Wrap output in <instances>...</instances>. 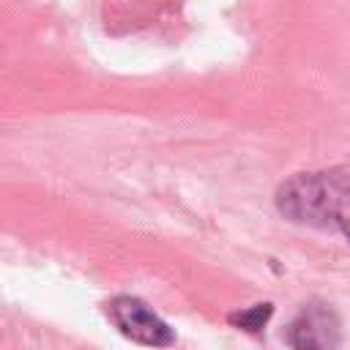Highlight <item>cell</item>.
I'll list each match as a JSON object with an SVG mask.
<instances>
[{
    "label": "cell",
    "instance_id": "cell-2",
    "mask_svg": "<svg viewBox=\"0 0 350 350\" xmlns=\"http://www.w3.org/2000/svg\"><path fill=\"white\" fill-rule=\"evenodd\" d=\"M107 314L109 320L120 328L123 336H129L131 342L148 345V347H167L175 342L172 328L139 298L134 295H118L107 304Z\"/></svg>",
    "mask_w": 350,
    "mask_h": 350
},
{
    "label": "cell",
    "instance_id": "cell-1",
    "mask_svg": "<svg viewBox=\"0 0 350 350\" xmlns=\"http://www.w3.org/2000/svg\"><path fill=\"white\" fill-rule=\"evenodd\" d=\"M273 202L284 219L331 230L350 241V161L287 178L276 189Z\"/></svg>",
    "mask_w": 350,
    "mask_h": 350
},
{
    "label": "cell",
    "instance_id": "cell-3",
    "mask_svg": "<svg viewBox=\"0 0 350 350\" xmlns=\"http://www.w3.org/2000/svg\"><path fill=\"white\" fill-rule=\"evenodd\" d=\"M287 342L298 350H325L339 345V317L328 304H309L290 323Z\"/></svg>",
    "mask_w": 350,
    "mask_h": 350
},
{
    "label": "cell",
    "instance_id": "cell-4",
    "mask_svg": "<svg viewBox=\"0 0 350 350\" xmlns=\"http://www.w3.org/2000/svg\"><path fill=\"white\" fill-rule=\"evenodd\" d=\"M271 314H273V306L271 304H254V306H249V309H241V312H232L230 314V323L235 325V328H243V331H260V328H265V323L271 320Z\"/></svg>",
    "mask_w": 350,
    "mask_h": 350
}]
</instances>
